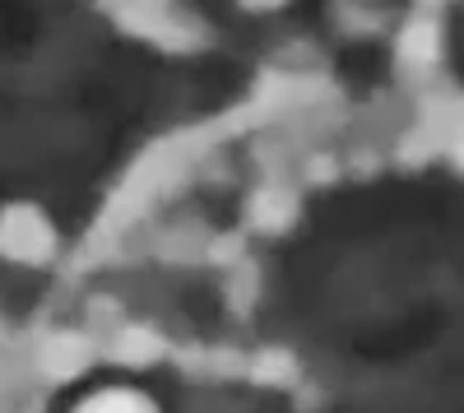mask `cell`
Returning a JSON list of instances; mask_svg holds the SVG:
<instances>
[{
    "mask_svg": "<svg viewBox=\"0 0 464 413\" xmlns=\"http://www.w3.org/2000/svg\"><path fill=\"white\" fill-rule=\"evenodd\" d=\"M0 255L14 265H47L56 255V223L47 218V209L28 200L0 209Z\"/></svg>",
    "mask_w": 464,
    "mask_h": 413,
    "instance_id": "6da1fadb",
    "label": "cell"
},
{
    "mask_svg": "<svg viewBox=\"0 0 464 413\" xmlns=\"http://www.w3.org/2000/svg\"><path fill=\"white\" fill-rule=\"evenodd\" d=\"M74 413H159V404L135 386H102L74 404Z\"/></svg>",
    "mask_w": 464,
    "mask_h": 413,
    "instance_id": "7a4b0ae2",
    "label": "cell"
},
{
    "mask_svg": "<svg viewBox=\"0 0 464 413\" xmlns=\"http://www.w3.org/2000/svg\"><path fill=\"white\" fill-rule=\"evenodd\" d=\"M242 10H251V14H269V10H284L288 0H237Z\"/></svg>",
    "mask_w": 464,
    "mask_h": 413,
    "instance_id": "3957f363",
    "label": "cell"
}]
</instances>
